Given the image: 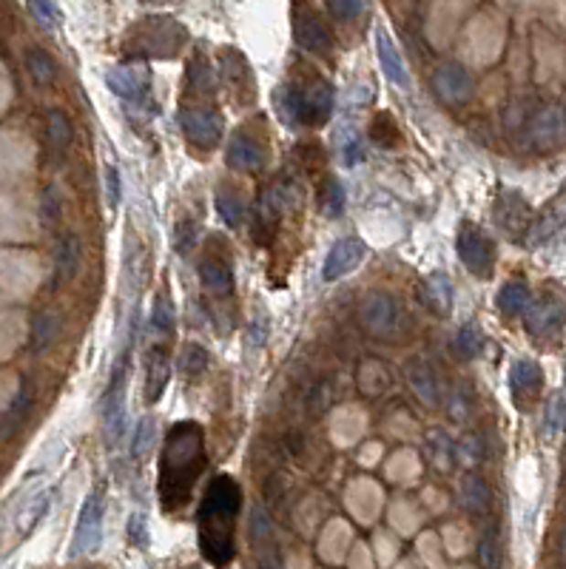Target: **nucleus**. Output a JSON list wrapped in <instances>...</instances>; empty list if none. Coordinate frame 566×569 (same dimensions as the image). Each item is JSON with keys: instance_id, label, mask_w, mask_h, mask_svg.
<instances>
[{"instance_id": "2", "label": "nucleus", "mask_w": 566, "mask_h": 569, "mask_svg": "<svg viewBox=\"0 0 566 569\" xmlns=\"http://www.w3.org/2000/svg\"><path fill=\"white\" fill-rule=\"evenodd\" d=\"M242 504V489L230 476H217L199 504V544L214 564H228L234 555V530Z\"/></svg>"}, {"instance_id": "32", "label": "nucleus", "mask_w": 566, "mask_h": 569, "mask_svg": "<svg viewBox=\"0 0 566 569\" xmlns=\"http://www.w3.org/2000/svg\"><path fill=\"white\" fill-rule=\"evenodd\" d=\"M276 109L282 114L288 125H296L302 123V100H299V89L294 86H282L279 94H276Z\"/></svg>"}, {"instance_id": "11", "label": "nucleus", "mask_w": 566, "mask_h": 569, "mask_svg": "<svg viewBox=\"0 0 566 569\" xmlns=\"http://www.w3.org/2000/svg\"><path fill=\"white\" fill-rule=\"evenodd\" d=\"M106 83L109 89L117 94V97H125V100H140L151 83V74L145 66L140 63H123V66H114L109 74H106Z\"/></svg>"}, {"instance_id": "30", "label": "nucleus", "mask_w": 566, "mask_h": 569, "mask_svg": "<svg viewBox=\"0 0 566 569\" xmlns=\"http://www.w3.org/2000/svg\"><path fill=\"white\" fill-rule=\"evenodd\" d=\"M58 333H60V317L51 314V310H46V314H40L35 319V327H32V350L35 353L46 350L51 342L58 339Z\"/></svg>"}, {"instance_id": "35", "label": "nucleus", "mask_w": 566, "mask_h": 569, "mask_svg": "<svg viewBox=\"0 0 566 569\" xmlns=\"http://www.w3.org/2000/svg\"><path fill=\"white\" fill-rule=\"evenodd\" d=\"M319 202H322V211L327 217H339L345 211V188H342V183L336 177L325 183V188L319 194Z\"/></svg>"}, {"instance_id": "48", "label": "nucleus", "mask_w": 566, "mask_h": 569, "mask_svg": "<svg viewBox=\"0 0 566 569\" xmlns=\"http://www.w3.org/2000/svg\"><path fill=\"white\" fill-rule=\"evenodd\" d=\"M191 242H194V237H191V222H179L176 225V251H188L191 248Z\"/></svg>"}, {"instance_id": "27", "label": "nucleus", "mask_w": 566, "mask_h": 569, "mask_svg": "<svg viewBox=\"0 0 566 569\" xmlns=\"http://www.w3.org/2000/svg\"><path fill=\"white\" fill-rule=\"evenodd\" d=\"M217 211L219 217L230 225V228H240L245 222V214H248V205H245V197L234 188H219L217 191Z\"/></svg>"}, {"instance_id": "31", "label": "nucleus", "mask_w": 566, "mask_h": 569, "mask_svg": "<svg viewBox=\"0 0 566 569\" xmlns=\"http://www.w3.org/2000/svg\"><path fill=\"white\" fill-rule=\"evenodd\" d=\"M26 66H29V74L43 86L55 81V74H58L55 58H51L48 51H43V48H29V51H26Z\"/></svg>"}, {"instance_id": "5", "label": "nucleus", "mask_w": 566, "mask_h": 569, "mask_svg": "<svg viewBox=\"0 0 566 569\" xmlns=\"http://www.w3.org/2000/svg\"><path fill=\"white\" fill-rule=\"evenodd\" d=\"M102 515H106V507H102V496L91 493L80 510V519H77V530H74V541H71V555H86L91 550H97L100 535H102Z\"/></svg>"}, {"instance_id": "18", "label": "nucleus", "mask_w": 566, "mask_h": 569, "mask_svg": "<svg viewBox=\"0 0 566 569\" xmlns=\"http://www.w3.org/2000/svg\"><path fill=\"white\" fill-rule=\"evenodd\" d=\"M171 379V356L166 348L148 350V376H145V399L157 402Z\"/></svg>"}, {"instance_id": "29", "label": "nucleus", "mask_w": 566, "mask_h": 569, "mask_svg": "<svg viewBox=\"0 0 566 569\" xmlns=\"http://www.w3.org/2000/svg\"><path fill=\"white\" fill-rule=\"evenodd\" d=\"M461 499H465V507L470 512H486L493 504V493L490 487H486L478 476H467L465 478V487H461Z\"/></svg>"}, {"instance_id": "50", "label": "nucleus", "mask_w": 566, "mask_h": 569, "mask_svg": "<svg viewBox=\"0 0 566 569\" xmlns=\"http://www.w3.org/2000/svg\"><path fill=\"white\" fill-rule=\"evenodd\" d=\"M561 416H563V402L561 399H555L552 402V407H550V433H555L558 427H561Z\"/></svg>"}, {"instance_id": "4", "label": "nucleus", "mask_w": 566, "mask_h": 569, "mask_svg": "<svg viewBox=\"0 0 566 569\" xmlns=\"http://www.w3.org/2000/svg\"><path fill=\"white\" fill-rule=\"evenodd\" d=\"M358 319L373 336H393L401 325V307L390 294H368L358 305Z\"/></svg>"}, {"instance_id": "8", "label": "nucleus", "mask_w": 566, "mask_h": 569, "mask_svg": "<svg viewBox=\"0 0 566 569\" xmlns=\"http://www.w3.org/2000/svg\"><path fill=\"white\" fill-rule=\"evenodd\" d=\"M183 128L191 143H197L199 148H214L222 137V117L214 112V109H205V106H186L183 114Z\"/></svg>"}, {"instance_id": "42", "label": "nucleus", "mask_w": 566, "mask_h": 569, "mask_svg": "<svg viewBox=\"0 0 566 569\" xmlns=\"http://www.w3.org/2000/svg\"><path fill=\"white\" fill-rule=\"evenodd\" d=\"M327 407H330V384L322 381L316 391L311 393V399H307V410H311L314 416H322Z\"/></svg>"}, {"instance_id": "43", "label": "nucleus", "mask_w": 566, "mask_h": 569, "mask_svg": "<svg viewBox=\"0 0 566 569\" xmlns=\"http://www.w3.org/2000/svg\"><path fill=\"white\" fill-rule=\"evenodd\" d=\"M251 527H253V530H251L253 541H262V538L271 535V519H268V512H265L262 507H256V510H253V524H251Z\"/></svg>"}, {"instance_id": "14", "label": "nucleus", "mask_w": 566, "mask_h": 569, "mask_svg": "<svg viewBox=\"0 0 566 569\" xmlns=\"http://www.w3.org/2000/svg\"><path fill=\"white\" fill-rule=\"evenodd\" d=\"M299 100H302V123L319 125L327 120V114L333 109V89L327 81H319L316 77L304 91H299Z\"/></svg>"}, {"instance_id": "15", "label": "nucleus", "mask_w": 566, "mask_h": 569, "mask_svg": "<svg viewBox=\"0 0 566 569\" xmlns=\"http://www.w3.org/2000/svg\"><path fill=\"white\" fill-rule=\"evenodd\" d=\"M566 225V191L558 194L547 209L541 211V217H538L532 225H529V234H527V245H541L547 242L552 234H558V231Z\"/></svg>"}, {"instance_id": "26", "label": "nucleus", "mask_w": 566, "mask_h": 569, "mask_svg": "<svg viewBox=\"0 0 566 569\" xmlns=\"http://www.w3.org/2000/svg\"><path fill=\"white\" fill-rule=\"evenodd\" d=\"M509 384H512V393H516L518 399L521 396H535L538 387H541V370H538L535 361L518 359L509 370Z\"/></svg>"}, {"instance_id": "21", "label": "nucleus", "mask_w": 566, "mask_h": 569, "mask_svg": "<svg viewBox=\"0 0 566 569\" xmlns=\"http://www.w3.org/2000/svg\"><path fill=\"white\" fill-rule=\"evenodd\" d=\"M422 302L433 310L435 317H450L453 310V282L444 274H433L427 276L424 288H422Z\"/></svg>"}, {"instance_id": "54", "label": "nucleus", "mask_w": 566, "mask_h": 569, "mask_svg": "<svg viewBox=\"0 0 566 569\" xmlns=\"http://www.w3.org/2000/svg\"><path fill=\"white\" fill-rule=\"evenodd\" d=\"M186 569H199V566H186Z\"/></svg>"}, {"instance_id": "38", "label": "nucleus", "mask_w": 566, "mask_h": 569, "mask_svg": "<svg viewBox=\"0 0 566 569\" xmlns=\"http://www.w3.org/2000/svg\"><path fill=\"white\" fill-rule=\"evenodd\" d=\"M455 345H458V353L461 356H467V359H473V356H478L481 353V345H484V336H481V330H478V325H465L458 330V339H455Z\"/></svg>"}, {"instance_id": "1", "label": "nucleus", "mask_w": 566, "mask_h": 569, "mask_svg": "<svg viewBox=\"0 0 566 569\" xmlns=\"http://www.w3.org/2000/svg\"><path fill=\"white\" fill-rule=\"evenodd\" d=\"M205 470L202 427L194 422H179L163 447L160 458V499L168 510L188 504L194 484Z\"/></svg>"}, {"instance_id": "23", "label": "nucleus", "mask_w": 566, "mask_h": 569, "mask_svg": "<svg viewBox=\"0 0 566 569\" xmlns=\"http://www.w3.org/2000/svg\"><path fill=\"white\" fill-rule=\"evenodd\" d=\"M48 504H51V493H48V489H43V493H35L29 501L17 510V515H15V541H23L26 535L37 527V521L46 515Z\"/></svg>"}, {"instance_id": "9", "label": "nucleus", "mask_w": 566, "mask_h": 569, "mask_svg": "<svg viewBox=\"0 0 566 569\" xmlns=\"http://www.w3.org/2000/svg\"><path fill=\"white\" fill-rule=\"evenodd\" d=\"M433 89L444 102H450V106H461V102H467L473 97V77L465 66L447 63V66H442L439 71H435Z\"/></svg>"}, {"instance_id": "47", "label": "nucleus", "mask_w": 566, "mask_h": 569, "mask_svg": "<svg viewBox=\"0 0 566 569\" xmlns=\"http://www.w3.org/2000/svg\"><path fill=\"white\" fill-rule=\"evenodd\" d=\"M330 12L333 15H339L345 20L356 17V15H362L365 12V4H330Z\"/></svg>"}, {"instance_id": "45", "label": "nucleus", "mask_w": 566, "mask_h": 569, "mask_svg": "<svg viewBox=\"0 0 566 569\" xmlns=\"http://www.w3.org/2000/svg\"><path fill=\"white\" fill-rule=\"evenodd\" d=\"M481 561H484V569H498V544L493 535H486L481 541Z\"/></svg>"}, {"instance_id": "12", "label": "nucleus", "mask_w": 566, "mask_h": 569, "mask_svg": "<svg viewBox=\"0 0 566 569\" xmlns=\"http://www.w3.org/2000/svg\"><path fill=\"white\" fill-rule=\"evenodd\" d=\"M365 260V242L356 237H345L336 245L330 248L327 260H325V279L336 282L342 276H347L358 263Z\"/></svg>"}, {"instance_id": "25", "label": "nucleus", "mask_w": 566, "mask_h": 569, "mask_svg": "<svg viewBox=\"0 0 566 569\" xmlns=\"http://www.w3.org/2000/svg\"><path fill=\"white\" fill-rule=\"evenodd\" d=\"M80 260H83V245L74 234H66L58 245V274L55 279L63 284L69 279H74V274L80 271Z\"/></svg>"}, {"instance_id": "17", "label": "nucleus", "mask_w": 566, "mask_h": 569, "mask_svg": "<svg viewBox=\"0 0 566 569\" xmlns=\"http://www.w3.org/2000/svg\"><path fill=\"white\" fill-rule=\"evenodd\" d=\"M566 134V117L561 109H544L532 120V143L541 148H552Z\"/></svg>"}, {"instance_id": "3", "label": "nucleus", "mask_w": 566, "mask_h": 569, "mask_svg": "<svg viewBox=\"0 0 566 569\" xmlns=\"http://www.w3.org/2000/svg\"><path fill=\"white\" fill-rule=\"evenodd\" d=\"M458 256L467 265L470 274L475 276H490L496 265V245L484 231L473 222H465L458 231Z\"/></svg>"}, {"instance_id": "34", "label": "nucleus", "mask_w": 566, "mask_h": 569, "mask_svg": "<svg viewBox=\"0 0 566 569\" xmlns=\"http://www.w3.org/2000/svg\"><path fill=\"white\" fill-rule=\"evenodd\" d=\"M370 134H373V140H376L379 145H384V148H393V145H399V140H401L399 125H396V120H393L388 112H379V117H376L373 125H370Z\"/></svg>"}, {"instance_id": "33", "label": "nucleus", "mask_w": 566, "mask_h": 569, "mask_svg": "<svg viewBox=\"0 0 566 569\" xmlns=\"http://www.w3.org/2000/svg\"><path fill=\"white\" fill-rule=\"evenodd\" d=\"M48 143L55 145L58 151H66L71 143V123L60 109L48 112Z\"/></svg>"}, {"instance_id": "13", "label": "nucleus", "mask_w": 566, "mask_h": 569, "mask_svg": "<svg viewBox=\"0 0 566 569\" xmlns=\"http://www.w3.org/2000/svg\"><path fill=\"white\" fill-rule=\"evenodd\" d=\"M376 55H379L381 71L388 74V81L399 89H410V71H407V66L399 55L393 38L384 29H376Z\"/></svg>"}, {"instance_id": "10", "label": "nucleus", "mask_w": 566, "mask_h": 569, "mask_svg": "<svg viewBox=\"0 0 566 569\" xmlns=\"http://www.w3.org/2000/svg\"><path fill=\"white\" fill-rule=\"evenodd\" d=\"M529 205L518 191H501L498 202H496V222L501 231H507L509 237H518L529 228Z\"/></svg>"}, {"instance_id": "51", "label": "nucleus", "mask_w": 566, "mask_h": 569, "mask_svg": "<svg viewBox=\"0 0 566 569\" xmlns=\"http://www.w3.org/2000/svg\"><path fill=\"white\" fill-rule=\"evenodd\" d=\"M43 209H46V217H48V220H58V217H60V205H58L55 191H48V194H46V205H43Z\"/></svg>"}, {"instance_id": "41", "label": "nucleus", "mask_w": 566, "mask_h": 569, "mask_svg": "<svg viewBox=\"0 0 566 569\" xmlns=\"http://www.w3.org/2000/svg\"><path fill=\"white\" fill-rule=\"evenodd\" d=\"M125 535H128V544H134V547H145L148 544V527H145L143 515H132V519H128Z\"/></svg>"}, {"instance_id": "7", "label": "nucleus", "mask_w": 566, "mask_h": 569, "mask_svg": "<svg viewBox=\"0 0 566 569\" xmlns=\"http://www.w3.org/2000/svg\"><path fill=\"white\" fill-rule=\"evenodd\" d=\"M563 322H566V307L555 296H544L527 307V330L535 339H555L563 330Z\"/></svg>"}, {"instance_id": "22", "label": "nucleus", "mask_w": 566, "mask_h": 569, "mask_svg": "<svg viewBox=\"0 0 566 569\" xmlns=\"http://www.w3.org/2000/svg\"><path fill=\"white\" fill-rule=\"evenodd\" d=\"M199 279L205 284V291H211V294H230L234 291V274H230L228 263L219 260V256H202V263H199Z\"/></svg>"}, {"instance_id": "46", "label": "nucleus", "mask_w": 566, "mask_h": 569, "mask_svg": "<svg viewBox=\"0 0 566 569\" xmlns=\"http://www.w3.org/2000/svg\"><path fill=\"white\" fill-rule=\"evenodd\" d=\"M102 177H106V188H109V209H117V202H120V174L114 166H109L106 171H102Z\"/></svg>"}, {"instance_id": "6", "label": "nucleus", "mask_w": 566, "mask_h": 569, "mask_svg": "<svg viewBox=\"0 0 566 569\" xmlns=\"http://www.w3.org/2000/svg\"><path fill=\"white\" fill-rule=\"evenodd\" d=\"M125 427V361L114 370L109 393L102 396V433H106V442L117 445Z\"/></svg>"}, {"instance_id": "53", "label": "nucleus", "mask_w": 566, "mask_h": 569, "mask_svg": "<svg viewBox=\"0 0 566 569\" xmlns=\"http://www.w3.org/2000/svg\"><path fill=\"white\" fill-rule=\"evenodd\" d=\"M561 553H563V558H566V532H563V541H561Z\"/></svg>"}, {"instance_id": "37", "label": "nucleus", "mask_w": 566, "mask_h": 569, "mask_svg": "<svg viewBox=\"0 0 566 569\" xmlns=\"http://www.w3.org/2000/svg\"><path fill=\"white\" fill-rule=\"evenodd\" d=\"M205 368H208V353H205L199 345H188L183 350V359H179V370H183L188 379L199 376Z\"/></svg>"}, {"instance_id": "19", "label": "nucleus", "mask_w": 566, "mask_h": 569, "mask_svg": "<svg viewBox=\"0 0 566 569\" xmlns=\"http://www.w3.org/2000/svg\"><path fill=\"white\" fill-rule=\"evenodd\" d=\"M407 381L410 387L416 391V396L427 404V407H435L439 404V381H435L433 370L424 359H410L407 361Z\"/></svg>"}, {"instance_id": "39", "label": "nucleus", "mask_w": 566, "mask_h": 569, "mask_svg": "<svg viewBox=\"0 0 566 569\" xmlns=\"http://www.w3.org/2000/svg\"><path fill=\"white\" fill-rule=\"evenodd\" d=\"M151 445H154V422H151V419H143V422L137 424L134 442H132L134 458H145V456L151 453Z\"/></svg>"}, {"instance_id": "52", "label": "nucleus", "mask_w": 566, "mask_h": 569, "mask_svg": "<svg viewBox=\"0 0 566 569\" xmlns=\"http://www.w3.org/2000/svg\"><path fill=\"white\" fill-rule=\"evenodd\" d=\"M262 569H276V564H273V558H268V561L262 564Z\"/></svg>"}, {"instance_id": "36", "label": "nucleus", "mask_w": 566, "mask_h": 569, "mask_svg": "<svg viewBox=\"0 0 566 569\" xmlns=\"http://www.w3.org/2000/svg\"><path fill=\"white\" fill-rule=\"evenodd\" d=\"M174 305L168 302L166 294H160L157 299H154V310H151V327L154 333H160V336H168L174 330Z\"/></svg>"}, {"instance_id": "24", "label": "nucleus", "mask_w": 566, "mask_h": 569, "mask_svg": "<svg viewBox=\"0 0 566 569\" xmlns=\"http://www.w3.org/2000/svg\"><path fill=\"white\" fill-rule=\"evenodd\" d=\"M296 40H299L304 48L319 51V55L330 51V46H333L330 32L322 26V20L314 17V15H307V17H299V20H296Z\"/></svg>"}, {"instance_id": "40", "label": "nucleus", "mask_w": 566, "mask_h": 569, "mask_svg": "<svg viewBox=\"0 0 566 569\" xmlns=\"http://www.w3.org/2000/svg\"><path fill=\"white\" fill-rule=\"evenodd\" d=\"M342 157L347 166H356L365 160V148H362V140L356 137V132H345L342 137Z\"/></svg>"}, {"instance_id": "44", "label": "nucleus", "mask_w": 566, "mask_h": 569, "mask_svg": "<svg viewBox=\"0 0 566 569\" xmlns=\"http://www.w3.org/2000/svg\"><path fill=\"white\" fill-rule=\"evenodd\" d=\"M29 12L40 20L43 29H51V26L58 23V6H51V4H32Z\"/></svg>"}, {"instance_id": "16", "label": "nucleus", "mask_w": 566, "mask_h": 569, "mask_svg": "<svg viewBox=\"0 0 566 569\" xmlns=\"http://www.w3.org/2000/svg\"><path fill=\"white\" fill-rule=\"evenodd\" d=\"M268 163L265 148L248 134H237L228 145V166L237 171H260Z\"/></svg>"}, {"instance_id": "20", "label": "nucleus", "mask_w": 566, "mask_h": 569, "mask_svg": "<svg viewBox=\"0 0 566 569\" xmlns=\"http://www.w3.org/2000/svg\"><path fill=\"white\" fill-rule=\"evenodd\" d=\"M35 407V396L29 391V384L20 387L17 399L12 402V407L4 413V419H0V442H9V438H15L20 433V427L26 424V419H29V413Z\"/></svg>"}, {"instance_id": "28", "label": "nucleus", "mask_w": 566, "mask_h": 569, "mask_svg": "<svg viewBox=\"0 0 566 569\" xmlns=\"http://www.w3.org/2000/svg\"><path fill=\"white\" fill-rule=\"evenodd\" d=\"M498 307L507 317H521L529 307V288L524 282H507L498 294Z\"/></svg>"}, {"instance_id": "49", "label": "nucleus", "mask_w": 566, "mask_h": 569, "mask_svg": "<svg viewBox=\"0 0 566 569\" xmlns=\"http://www.w3.org/2000/svg\"><path fill=\"white\" fill-rule=\"evenodd\" d=\"M265 336H268V319L260 317V319L253 322V327H251V339H253L256 348H260V345L265 342Z\"/></svg>"}]
</instances>
